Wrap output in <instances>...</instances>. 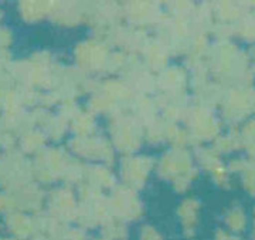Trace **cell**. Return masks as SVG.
Masks as SVG:
<instances>
[]
</instances>
